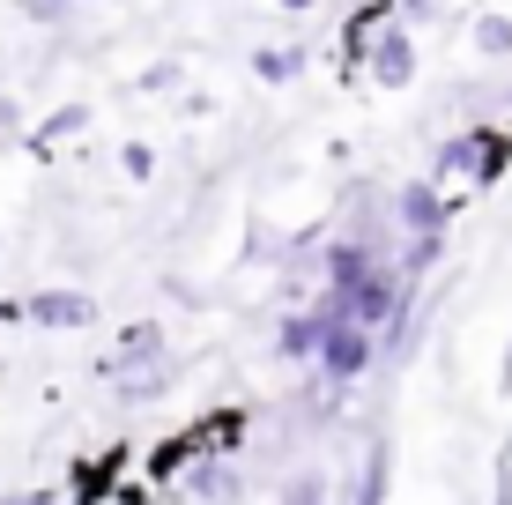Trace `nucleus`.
<instances>
[{"label": "nucleus", "mask_w": 512, "mask_h": 505, "mask_svg": "<svg viewBox=\"0 0 512 505\" xmlns=\"http://www.w3.org/2000/svg\"><path fill=\"white\" fill-rule=\"evenodd\" d=\"M38 320H67V327H82V320H90V305H82V298H38Z\"/></svg>", "instance_id": "nucleus-1"}, {"label": "nucleus", "mask_w": 512, "mask_h": 505, "mask_svg": "<svg viewBox=\"0 0 512 505\" xmlns=\"http://www.w3.org/2000/svg\"><path fill=\"white\" fill-rule=\"evenodd\" d=\"M357 357H364V342H357V335L334 342V372H357Z\"/></svg>", "instance_id": "nucleus-2"}]
</instances>
